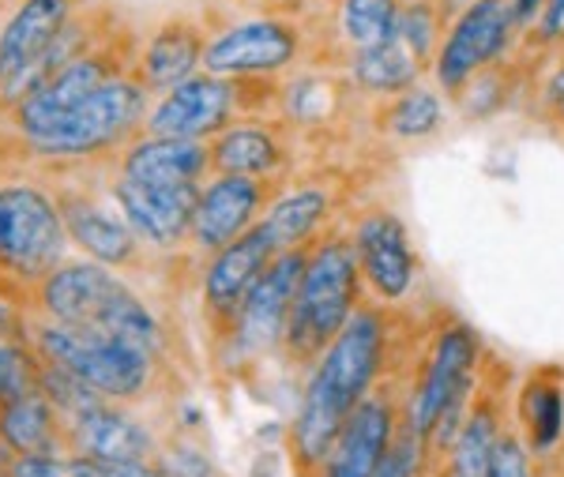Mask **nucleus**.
<instances>
[{"instance_id":"nucleus-1","label":"nucleus","mask_w":564,"mask_h":477,"mask_svg":"<svg viewBox=\"0 0 564 477\" xmlns=\"http://www.w3.org/2000/svg\"><path fill=\"white\" fill-rule=\"evenodd\" d=\"M388 354V319L380 308L361 305L339 332L321 361L308 369L294 425H290V458L297 477H316L332 455L335 440L361 402L377 391V376Z\"/></svg>"},{"instance_id":"nucleus-2","label":"nucleus","mask_w":564,"mask_h":477,"mask_svg":"<svg viewBox=\"0 0 564 477\" xmlns=\"http://www.w3.org/2000/svg\"><path fill=\"white\" fill-rule=\"evenodd\" d=\"M151 90L140 84L135 72L109 79L87 98L84 106H76L68 117L53 121L50 128L26 135H8L4 147H12L8 154H0V162H39L50 173H68V170H90V166H113L117 154L129 147L135 135L143 132L151 113Z\"/></svg>"},{"instance_id":"nucleus-3","label":"nucleus","mask_w":564,"mask_h":477,"mask_svg":"<svg viewBox=\"0 0 564 477\" xmlns=\"http://www.w3.org/2000/svg\"><path fill=\"white\" fill-rule=\"evenodd\" d=\"M31 316H45L53 324L90 327L109 338L135 346L166 365L170 335L166 324L154 316V308L135 293L117 271L95 260H65L50 279L34 290Z\"/></svg>"},{"instance_id":"nucleus-4","label":"nucleus","mask_w":564,"mask_h":477,"mask_svg":"<svg viewBox=\"0 0 564 477\" xmlns=\"http://www.w3.org/2000/svg\"><path fill=\"white\" fill-rule=\"evenodd\" d=\"M68 249L50 181L0 173V293L31 312L34 290L68 260Z\"/></svg>"},{"instance_id":"nucleus-5","label":"nucleus","mask_w":564,"mask_h":477,"mask_svg":"<svg viewBox=\"0 0 564 477\" xmlns=\"http://www.w3.org/2000/svg\"><path fill=\"white\" fill-rule=\"evenodd\" d=\"M361 268L347 234H327L308 245V263L297 282V297L286 319L282 354L297 369H313L327 346L361 308Z\"/></svg>"},{"instance_id":"nucleus-6","label":"nucleus","mask_w":564,"mask_h":477,"mask_svg":"<svg viewBox=\"0 0 564 477\" xmlns=\"http://www.w3.org/2000/svg\"><path fill=\"white\" fill-rule=\"evenodd\" d=\"M26 343L34 346V354L42 361L72 372L98 399L113 402V406H148L154 391H159V376L166 369L151 354L135 350V346L121 343V338L90 332V327L53 324L45 316L26 319Z\"/></svg>"},{"instance_id":"nucleus-7","label":"nucleus","mask_w":564,"mask_h":477,"mask_svg":"<svg viewBox=\"0 0 564 477\" xmlns=\"http://www.w3.org/2000/svg\"><path fill=\"white\" fill-rule=\"evenodd\" d=\"M481 361V338L467 324H452L436 335L430 357L422 365L411 402L403 410V425L425 440L436 455H448L456 444L463 421L470 414L475 394V372Z\"/></svg>"},{"instance_id":"nucleus-8","label":"nucleus","mask_w":564,"mask_h":477,"mask_svg":"<svg viewBox=\"0 0 564 477\" xmlns=\"http://www.w3.org/2000/svg\"><path fill=\"white\" fill-rule=\"evenodd\" d=\"M132 64H135V50H129L124 42H117L113 34H106L98 45H90L84 57L68 61L65 68L53 72L34 95H26L20 106L8 109V113L0 117V128L12 135L50 128L53 121L68 117L76 106H84L102 84L124 76V72H132Z\"/></svg>"},{"instance_id":"nucleus-9","label":"nucleus","mask_w":564,"mask_h":477,"mask_svg":"<svg viewBox=\"0 0 564 477\" xmlns=\"http://www.w3.org/2000/svg\"><path fill=\"white\" fill-rule=\"evenodd\" d=\"M308 263V249H286L271 260V268L263 271V279L252 286L245 297V305L234 316L230 332H226L223 346L230 365H249L257 357H268L282 350L286 338V319L297 297V282Z\"/></svg>"},{"instance_id":"nucleus-10","label":"nucleus","mask_w":564,"mask_h":477,"mask_svg":"<svg viewBox=\"0 0 564 477\" xmlns=\"http://www.w3.org/2000/svg\"><path fill=\"white\" fill-rule=\"evenodd\" d=\"M53 196H57L61 218H65L68 245L79 249L84 260L102 263L109 271H132L143 263V241L132 234V226L121 218V210H109V204L84 181V170L72 173V181L57 177L50 181Z\"/></svg>"},{"instance_id":"nucleus-11","label":"nucleus","mask_w":564,"mask_h":477,"mask_svg":"<svg viewBox=\"0 0 564 477\" xmlns=\"http://www.w3.org/2000/svg\"><path fill=\"white\" fill-rule=\"evenodd\" d=\"M516 31L520 26L512 15V0H467L433 57L436 84L448 95H459L478 72L494 68L505 57Z\"/></svg>"},{"instance_id":"nucleus-12","label":"nucleus","mask_w":564,"mask_h":477,"mask_svg":"<svg viewBox=\"0 0 564 477\" xmlns=\"http://www.w3.org/2000/svg\"><path fill=\"white\" fill-rule=\"evenodd\" d=\"M102 188L148 252H177L188 245L204 185H143L109 170Z\"/></svg>"},{"instance_id":"nucleus-13","label":"nucleus","mask_w":564,"mask_h":477,"mask_svg":"<svg viewBox=\"0 0 564 477\" xmlns=\"http://www.w3.org/2000/svg\"><path fill=\"white\" fill-rule=\"evenodd\" d=\"M279 196V181L271 177H234V173H212L199 188V204L188 234V249L196 256H215L263 223L271 199Z\"/></svg>"},{"instance_id":"nucleus-14","label":"nucleus","mask_w":564,"mask_h":477,"mask_svg":"<svg viewBox=\"0 0 564 477\" xmlns=\"http://www.w3.org/2000/svg\"><path fill=\"white\" fill-rule=\"evenodd\" d=\"M302 57V34L294 23L257 15V20L230 23L207 39L204 72L223 79H263L290 68Z\"/></svg>"},{"instance_id":"nucleus-15","label":"nucleus","mask_w":564,"mask_h":477,"mask_svg":"<svg viewBox=\"0 0 564 477\" xmlns=\"http://www.w3.org/2000/svg\"><path fill=\"white\" fill-rule=\"evenodd\" d=\"M241 117L238 79H223L212 72H196L181 87L166 90L159 102L151 106L148 135H174V140H207L223 135Z\"/></svg>"},{"instance_id":"nucleus-16","label":"nucleus","mask_w":564,"mask_h":477,"mask_svg":"<svg viewBox=\"0 0 564 477\" xmlns=\"http://www.w3.org/2000/svg\"><path fill=\"white\" fill-rule=\"evenodd\" d=\"M275 256L279 249L271 245L263 226H252L249 234L238 237L234 245L207 256L204 282H199V301H204V316H207V324H212L218 343L230 332L238 308L245 305V297H249L252 286L263 279V271L271 268Z\"/></svg>"},{"instance_id":"nucleus-17","label":"nucleus","mask_w":564,"mask_h":477,"mask_svg":"<svg viewBox=\"0 0 564 477\" xmlns=\"http://www.w3.org/2000/svg\"><path fill=\"white\" fill-rule=\"evenodd\" d=\"M162 436L140 410L95 402L68 418V452L102 466H151Z\"/></svg>"},{"instance_id":"nucleus-18","label":"nucleus","mask_w":564,"mask_h":477,"mask_svg":"<svg viewBox=\"0 0 564 477\" xmlns=\"http://www.w3.org/2000/svg\"><path fill=\"white\" fill-rule=\"evenodd\" d=\"M350 241L354 252H358L361 282L377 297V305H395L414 290L417 260L411 252V241H406V226L391 210H366L354 223Z\"/></svg>"},{"instance_id":"nucleus-19","label":"nucleus","mask_w":564,"mask_h":477,"mask_svg":"<svg viewBox=\"0 0 564 477\" xmlns=\"http://www.w3.org/2000/svg\"><path fill=\"white\" fill-rule=\"evenodd\" d=\"M84 0H20L0 26V98L31 76L61 39V31L79 15Z\"/></svg>"},{"instance_id":"nucleus-20","label":"nucleus","mask_w":564,"mask_h":477,"mask_svg":"<svg viewBox=\"0 0 564 477\" xmlns=\"http://www.w3.org/2000/svg\"><path fill=\"white\" fill-rule=\"evenodd\" d=\"M403 425V410L395 406V394L377 388L350 414L347 429L335 440L332 455L316 477H377L380 463L391 452Z\"/></svg>"},{"instance_id":"nucleus-21","label":"nucleus","mask_w":564,"mask_h":477,"mask_svg":"<svg viewBox=\"0 0 564 477\" xmlns=\"http://www.w3.org/2000/svg\"><path fill=\"white\" fill-rule=\"evenodd\" d=\"M113 173L143 185H204L212 177V143L207 140H174V135L140 132L113 159Z\"/></svg>"},{"instance_id":"nucleus-22","label":"nucleus","mask_w":564,"mask_h":477,"mask_svg":"<svg viewBox=\"0 0 564 477\" xmlns=\"http://www.w3.org/2000/svg\"><path fill=\"white\" fill-rule=\"evenodd\" d=\"M204 53H207L204 26L196 20H185V15H174V20L159 23L143 39V45L135 50L132 72L140 76V84L151 95L162 98L166 90H174L185 79H193L196 72H204Z\"/></svg>"},{"instance_id":"nucleus-23","label":"nucleus","mask_w":564,"mask_h":477,"mask_svg":"<svg viewBox=\"0 0 564 477\" xmlns=\"http://www.w3.org/2000/svg\"><path fill=\"white\" fill-rule=\"evenodd\" d=\"M212 170L234 177H271L286 170V140L271 121H238L212 140Z\"/></svg>"},{"instance_id":"nucleus-24","label":"nucleus","mask_w":564,"mask_h":477,"mask_svg":"<svg viewBox=\"0 0 564 477\" xmlns=\"http://www.w3.org/2000/svg\"><path fill=\"white\" fill-rule=\"evenodd\" d=\"M0 440L15 455H72L68 421L42 391L26 394L12 406H0Z\"/></svg>"},{"instance_id":"nucleus-25","label":"nucleus","mask_w":564,"mask_h":477,"mask_svg":"<svg viewBox=\"0 0 564 477\" xmlns=\"http://www.w3.org/2000/svg\"><path fill=\"white\" fill-rule=\"evenodd\" d=\"M332 204L335 199L324 185H294L271 199L260 226L268 229L271 245H275L279 252L308 249V245L321 241L316 234H321V226L327 223V215H332Z\"/></svg>"},{"instance_id":"nucleus-26","label":"nucleus","mask_w":564,"mask_h":477,"mask_svg":"<svg viewBox=\"0 0 564 477\" xmlns=\"http://www.w3.org/2000/svg\"><path fill=\"white\" fill-rule=\"evenodd\" d=\"M422 76V61L414 57L399 39L384 45H372V50H358L350 61V79L366 95H384L395 98L403 90H411Z\"/></svg>"},{"instance_id":"nucleus-27","label":"nucleus","mask_w":564,"mask_h":477,"mask_svg":"<svg viewBox=\"0 0 564 477\" xmlns=\"http://www.w3.org/2000/svg\"><path fill=\"white\" fill-rule=\"evenodd\" d=\"M500 433H505V425H500L494 402H475L467 421H463L456 444L448 447V466H444L448 474L444 477H489Z\"/></svg>"},{"instance_id":"nucleus-28","label":"nucleus","mask_w":564,"mask_h":477,"mask_svg":"<svg viewBox=\"0 0 564 477\" xmlns=\"http://www.w3.org/2000/svg\"><path fill=\"white\" fill-rule=\"evenodd\" d=\"M523 444L531 455H550L564 436V391L550 380H531L523 391Z\"/></svg>"},{"instance_id":"nucleus-29","label":"nucleus","mask_w":564,"mask_h":477,"mask_svg":"<svg viewBox=\"0 0 564 477\" xmlns=\"http://www.w3.org/2000/svg\"><path fill=\"white\" fill-rule=\"evenodd\" d=\"M380 117H384V121H380L384 132L395 135V140H430L444 124V102L436 90L414 84L411 90L391 98Z\"/></svg>"},{"instance_id":"nucleus-30","label":"nucleus","mask_w":564,"mask_h":477,"mask_svg":"<svg viewBox=\"0 0 564 477\" xmlns=\"http://www.w3.org/2000/svg\"><path fill=\"white\" fill-rule=\"evenodd\" d=\"M399 0H343L339 8V31L354 53L372 50L395 39L399 23Z\"/></svg>"},{"instance_id":"nucleus-31","label":"nucleus","mask_w":564,"mask_h":477,"mask_svg":"<svg viewBox=\"0 0 564 477\" xmlns=\"http://www.w3.org/2000/svg\"><path fill=\"white\" fill-rule=\"evenodd\" d=\"M279 106L294 124H324L335 113V84L321 76H294L279 87Z\"/></svg>"},{"instance_id":"nucleus-32","label":"nucleus","mask_w":564,"mask_h":477,"mask_svg":"<svg viewBox=\"0 0 564 477\" xmlns=\"http://www.w3.org/2000/svg\"><path fill=\"white\" fill-rule=\"evenodd\" d=\"M42 391V357L31 343H0V406Z\"/></svg>"},{"instance_id":"nucleus-33","label":"nucleus","mask_w":564,"mask_h":477,"mask_svg":"<svg viewBox=\"0 0 564 477\" xmlns=\"http://www.w3.org/2000/svg\"><path fill=\"white\" fill-rule=\"evenodd\" d=\"M395 39L422 61V68L436 57L444 39V26H441V12L430 0H411V4L399 8V23H395Z\"/></svg>"},{"instance_id":"nucleus-34","label":"nucleus","mask_w":564,"mask_h":477,"mask_svg":"<svg viewBox=\"0 0 564 477\" xmlns=\"http://www.w3.org/2000/svg\"><path fill=\"white\" fill-rule=\"evenodd\" d=\"M151 466L162 477H226L204 447H196L193 440H181V436L162 440V447Z\"/></svg>"},{"instance_id":"nucleus-35","label":"nucleus","mask_w":564,"mask_h":477,"mask_svg":"<svg viewBox=\"0 0 564 477\" xmlns=\"http://www.w3.org/2000/svg\"><path fill=\"white\" fill-rule=\"evenodd\" d=\"M425 440L414 433V429L399 425V436L395 444H391V452L384 455V463H380L377 477H422V466H425Z\"/></svg>"},{"instance_id":"nucleus-36","label":"nucleus","mask_w":564,"mask_h":477,"mask_svg":"<svg viewBox=\"0 0 564 477\" xmlns=\"http://www.w3.org/2000/svg\"><path fill=\"white\" fill-rule=\"evenodd\" d=\"M500 68L494 64V68H486V72H478L475 79H470L467 87L459 90V102H463V109H467L470 117H486V113H494V109L500 106Z\"/></svg>"},{"instance_id":"nucleus-37","label":"nucleus","mask_w":564,"mask_h":477,"mask_svg":"<svg viewBox=\"0 0 564 477\" xmlns=\"http://www.w3.org/2000/svg\"><path fill=\"white\" fill-rule=\"evenodd\" d=\"M489 477H534L531 452H527L523 436H516L512 429H505V433H500V444H497L494 466H489Z\"/></svg>"},{"instance_id":"nucleus-38","label":"nucleus","mask_w":564,"mask_h":477,"mask_svg":"<svg viewBox=\"0 0 564 477\" xmlns=\"http://www.w3.org/2000/svg\"><path fill=\"white\" fill-rule=\"evenodd\" d=\"M8 477H76L72 455H20Z\"/></svg>"},{"instance_id":"nucleus-39","label":"nucleus","mask_w":564,"mask_h":477,"mask_svg":"<svg viewBox=\"0 0 564 477\" xmlns=\"http://www.w3.org/2000/svg\"><path fill=\"white\" fill-rule=\"evenodd\" d=\"M26 319L31 312L0 293V343H26Z\"/></svg>"},{"instance_id":"nucleus-40","label":"nucleus","mask_w":564,"mask_h":477,"mask_svg":"<svg viewBox=\"0 0 564 477\" xmlns=\"http://www.w3.org/2000/svg\"><path fill=\"white\" fill-rule=\"evenodd\" d=\"M534 34H539L542 42L564 39V0H545L539 23H534Z\"/></svg>"},{"instance_id":"nucleus-41","label":"nucleus","mask_w":564,"mask_h":477,"mask_svg":"<svg viewBox=\"0 0 564 477\" xmlns=\"http://www.w3.org/2000/svg\"><path fill=\"white\" fill-rule=\"evenodd\" d=\"M545 106H550V113L564 124V64L550 76V84H545Z\"/></svg>"},{"instance_id":"nucleus-42","label":"nucleus","mask_w":564,"mask_h":477,"mask_svg":"<svg viewBox=\"0 0 564 477\" xmlns=\"http://www.w3.org/2000/svg\"><path fill=\"white\" fill-rule=\"evenodd\" d=\"M542 8H545V0H512L516 26H520V31L534 26V23H539V15H542Z\"/></svg>"},{"instance_id":"nucleus-43","label":"nucleus","mask_w":564,"mask_h":477,"mask_svg":"<svg viewBox=\"0 0 564 477\" xmlns=\"http://www.w3.org/2000/svg\"><path fill=\"white\" fill-rule=\"evenodd\" d=\"M15 458H20V455H15V452H12V447H8V444H4V440H0V477H8V474H12Z\"/></svg>"},{"instance_id":"nucleus-44","label":"nucleus","mask_w":564,"mask_h":477,"mask_svg":"<svg viewBox=\"0 0 564 477\" xmlns=\"http://www.w3.org/2000/svg\"><path fill=\"white\" fill-rule=\"evenodd\" d=\"M534 477H545V474H542V470H534Z\"/></svg>"}]
</instances>
